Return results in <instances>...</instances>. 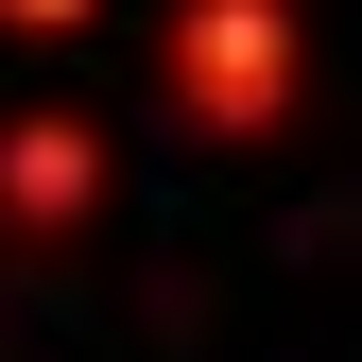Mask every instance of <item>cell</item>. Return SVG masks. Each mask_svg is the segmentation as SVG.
I'll list each match as a JSON object with an SVG mask.
<instances>
[{
    "mask_svg": "<svg viewBox=\"0 0 362 362\" xmlns=\"http://www.w3.org/2000/svg\"><path fill=\"white\" fill-rule=\"evenodd\" d=\"M156 69H173V104L207 139H276L293 86H310V35H293V0H173Z\"/></svg>",
    "mask_w": 362,
    "mask_h": 362,
    "instance_id": "cell-1",
    "label": "cell"
},
{
    "mask_svg": "<svg viewBox=\"0 0 362 362\" xmlns=\"http://www.w3.org/2000/svg\"><path fill=\"white\" fill-rule=\"evenodd\" d=\"M86 190H104V121H69V104L0 121V242H69Z\"/></svg>",
    "mask_w": 362,
    "mask_h": 362,
    "instance_id": "cell-2",
    "label": "cell"
},
{
    "mask_svg": "<svg viewBox=\"0 0 362 362\" xmlns=\"http://www.w3.org/2000/svg\"><path fill=\"white\" fill-rule=\"evenodd\" d=\"M104 0H0V35H86Z\"/></svg>",
    "mask_w": 362,
    "mask_h": 362,
    "instance_id": "cell-3",
    "label": "cell"
}]
</instances>
